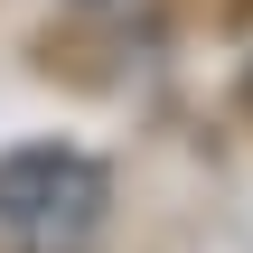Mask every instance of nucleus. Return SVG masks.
Listing matches in <instances>:
<instances>
[{"label":"nucleus","mask_w":253,"mask_h":253,"mask_svg":"<svg viewBox=\"0 0 253 253\" xmlns=\"http://www.w3.org/2000/svg\"><path fill=\"white\" fill-rule=\"evenodd\" d=\"M103 207H113L103 160H84L66 141L0 150V244L9 253H94Z\"/></svg>","instance_id":"nucleus-1"}]
</instances>
